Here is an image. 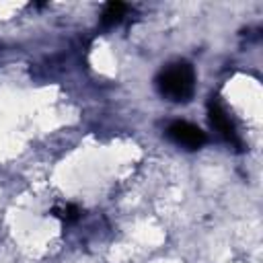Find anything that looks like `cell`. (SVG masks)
Instances as JSON below:
<instances>
[{"mask_svg":"<svg viewBox=\"0 0 263 263\" xmlns=\"http://www.w3.org/2000/svg\"><path fill=\"white\" fill-rule=\"evenodd\" d=\"M127 6L123 2H107L103 12H101V25L103 27H113L117 23H121V18L125 16Z\"/></svg>","mask_w":263,"mask_h":263,"instance_id":"cell-4","label":"cell"},{"mask_svg":"<svg viewBox=\"0 0 263 263\" xmlns=\"http://www.w3.org/2000/svg\"><path fill=\"white\" fill-rule=\"evenodd\" d=\"M166 138L187 150H197L208 142V136L201 127H197L189 121H183V119H177L166 127Z\"/></svg>","mask_w":263,"mask_h":263,"instance_id":"cell-3","label":"cell"},{"mask_svg":"<svg viewBox=\"0 0 263 263\" xmlns=\"http://www.w3.org/2000/svg\"><path fill=\"white\" fill-rule=\"evenodd\" d=\"M208 117H210V123L212 127L234 148H240L242 142H240V136H238V129L234 125V121L230 119L228 111L224 109V105L220 103L218 97H210L208 101Z\"/></svg>","mask_w":263,"mask_h":263,"instance_id":"cell-2","label":"cell"},{"mask_svg":"<svg viewBox=\"0 0 263 263\" xmlns=\"http://www.w3.org/2000/svg\"><path fill=\"white\" fill-rule=\"evenodd\" d=\"M62 220L64 222H74V220H78V216H80V212H78V208L76 205H66L64 210H62Z\"/></svg>","mask_w":263,"mask_h":263,"instance_id":"cell-5","label":"cell"},{"mask_svg":"<svg viewBox=\"0 0 263 263\" xmlns=\"http://www.w3.org/2000/svg\"><path fill=\"white\" fill-rule=\"evenodd\" d=\"M156 88L162 97L175 103H187L195 92V72L187 62H177L156 76Z\"/></svg>","mask_w":263,"mask_h":263,"instance_id":"cell-1","label":"cell"}]
</instances>
